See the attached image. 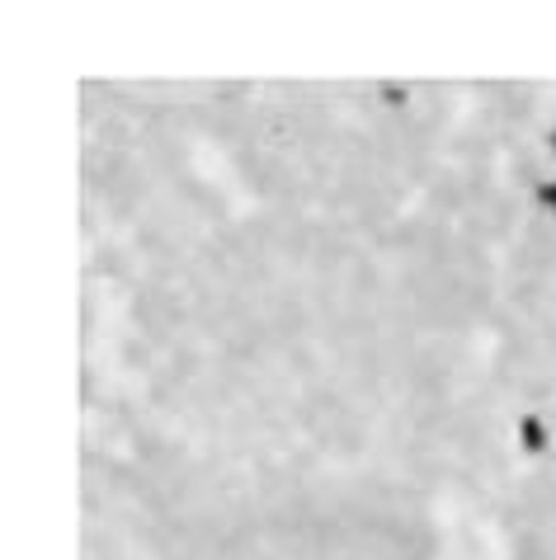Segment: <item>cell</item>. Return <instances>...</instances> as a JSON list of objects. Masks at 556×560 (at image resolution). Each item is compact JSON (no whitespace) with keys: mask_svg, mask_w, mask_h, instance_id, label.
Masks as SVG:
<instances>
[{"mask_svg":"<svg viewBox=\"0 0 556 560\" xmlns=\"http://www.w3.org/2000/svg\"><path fill=\"white\" fill-rule=\"evenodd\" d=\"M543 203H547V212H552V222H556V170L543 179Z\"/></svg>","mask_w":556,"mask_h":560,"instance_id":"obj_1","label":"cell"},{"mask_svg":"<svg viewBox=\"0 0 556 560\" xmlns=\"http://www.w3.org/2000/svg\"><path fill=\"white\" fill-rule=\"evenodd\" d=\"M547 151H552V161H556V122H552V132H547Z\"/></svg>","mask_w":556,"mask_h":560,"instance_id":"obj_2","label":"cell"}]
</instances>
